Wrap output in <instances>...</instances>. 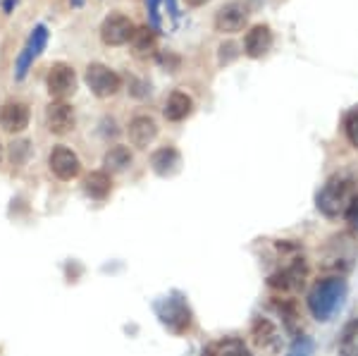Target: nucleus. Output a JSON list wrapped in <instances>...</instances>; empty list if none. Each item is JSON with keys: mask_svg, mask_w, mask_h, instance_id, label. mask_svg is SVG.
Returning a JSON list of instances; mask_svg holds the SVG:
<instances>
[{"mask_svg": "<svg viewBox=\"0 0 358 356\" xmlns=\"http://www.w3.org/2000/svg\"><path fill=\"white\" fill-rule=\"evenodd\" d=\"M296 325H299V320H296V308H294V304L275 299V301L265 304L263 311L253 318L251 337L263 352L277 354L292 335L296 337Z\"/></svg>", "mask_w": 358, "mask_h": 356, "instance_id": "obj_1", "label": "nucleus"}, {"mask_svg": "<svg viewBox=\"0 0 358 356\" xmlns=\"http://www.w3.org/2000/svg\"><path fill=\"white\" fill-rule=\"evenodd\" d=\"M308 278V263H306L301 244L292 242V239H282L275 242L268 256V278L265 283L277 292H299Z\"/></svg>", "mask_w": 358, "mask_h": 356, "instance_id": "obj_2", "label": "nucleus"}, {"mask_svg": "<svg viewBox=\"0 0 358 356\" xmlns=\"http://www.w3.org/2000/svg\"><path fill=\"white\" fill-rule=\"evenodd\" d=\"M356 180L349 172H337L315 194V208L325 218H339L346 213L356 197Z\"/></svg>", "mask_w": 358, "mask_h": 356, "instance_id": "obj_3", "label": "nucleus"}, {"mask_svg": "<svg viewBox=\"0 0 358 356\" xmlns=\"http://www.w3.org/2000/svg\"><path fill=\"white\" fill-rule=\"evenodd\" d=\"M346 297V280L344 278H322L308 292V311L315 320L325 323L330 320L337 308H342Z\"/></svg>", "mask_w": 358, "mask_h": 356, "instance_id": "obj_4", "label": "nucleus"}, {"mask_svg": "<svg viewBox=\"0 0 358 356\" xmlns=\"http://www.w3.org/2000/svg\"><path fill=\"white\" fill-rule=\"evenodd\" d=\"M153 311L155 318L160 320V325L172 335H187L192 330L194 313L182 292H170L163 299H158L153 304Z\"/></svg>", "mask_w": 358, "mask_h": 356, "instance_id": "obj_5", "label": "nucleus"}, {"mask_svg": "<svg viewBox=\"0 0 358 356\" xmlns=\"http://www.w3.org/2000/svg\"><path fill=\"white\" fill-rule=\"evenodd\" d=\"M358 258V242L354 234L342 232V234H334L330 242L325 244L322 249V271L334 273V278H342L354 268Z\"/></svg>", "mask_w": 358, "mask_h": 356, "instance_id": "obj_6", "label": "nucleus"}, {"mask_svg": "<svg viewBox=\"0 0 358 356\" xmlns=\"http://www.w3.org/2000/svg\"><path fill=\"white\" fill-rule=\"evenodd\" d=\"M84 82L91 94L98 96V99H110V96H115L122 89V77L108 65H103V62H91L86 67Z\"/></svg>", "mask_w": 358, "mask_h": 356, "instance_id": "obj_7", "label": "nucleus"}, {"mask_svg": "<svg viewBox=\"0 0 358 356\" xmlns=\"http://www.w3.org/2000/svg\"><path fill=\"white\" fill-rule=\"evenodd\" d=\"M45 86L53 101H67L77 91V72L67 62H55L45 74Z\"/></svg>", "mask_w": 358, "mask_h": 356, "instance_id": "obj_8", "label": "nucleus"}, {"mask_svg": "<svg viewBox=\"0 0 358 356\" xmlns=\"http://www.w3.org/2000/svg\"><path fill=\"white\" fill-rule=\"evenodd\" d=\"M134 34H136L134 22L120 13L108 15L101 24V41L106 45H124L134 38Z\"/></svg>", "mask_w": 358, "mask_h": 356, "instance_id": "obj_9", "label": "nucleus"}, {"mask_svg": "<svg viewBox=\"0 0 358 356\" xmlns=\"http://www.w3.org/2000/svg\"><path fill=\"white\" fill-rule=\"evenodd\" d=\"M248 5L232 0V3L222 5L215 13V31L220 34H236L248 24Z\"/></svg>", "mask_w": 358, "mask_h": 356, "instance_id": "obj_10", "label": "nucleus"}, {"mask_svg": "<svg viewBox=\"0 0 358 356\" xmlns=\"http://www.w3.org/2000/svg\"><path fill=\"white\" fill-rule=\"evenodd\" d=\"M48 165L57 180H65V182L74 180V177L82 172V160H79L77 153L67 146H55L48 156Z\"/></svg>", "mask_w": 358, "mask_h": 356, "instance_id": "obj_11", "label": "nucleus"}, {"mask_svg": "<svg viewBox=\"0 0 358 356\" xmlns=\"http://www.w3.org/2000/svg\"><path fill=\"white\" fill-rule=\"evenodd\" d=\"M74 122H77V115L67 101H50V106L45 108V127L50 134H67L74 129Z\"/></svg>", "mask_w": 358, "mask_h": 356, "instance_id": "obj_12", "label": "nucleus"}, {"mask_svg": "<svg viewBox=\"0 0 358 356\" xmlns=\"http://www.w3.org/2000/svg\"><path fill=\"white\" fill-rule=\"evenodd\" d=\"M273 29H270L268 24H256L251 27L246 31L244 36V55L246 57H253V60H258V57L268 55L270 48H273Z\"/></svg>", "mask_w": 358, "mask_h": 356, "instance_id": "obj_13", "label": "nucleus"}, {"mask_svg": "<svg viewBox=\"0 0 358 356\" xmlns=\"http://www.w3.org/2000/svg\"><path fill=\"white\" fill-rule=\"evenodd\" d=\"M29 106L27 103H20V101H10L0 108V127H3L8 134H20L29 127Z\"/></svg>", "mask_w": 358, "mask_h": 356, "instance_id": "obj_14", "label": "nucleus"}, {"mask_svg": "<svg viewBox=\"0 0 358 356\" xmlns=\"http://www.w3.org/2000/svg\"><path fill=\"white\" fill-rule=\"evenodd\" d=\"M127 136H129L131 146L146 148L158 136V122H155L151 115H136L129 122V127H127Z\"/></svg>", "mask_w": 358, "mask_h": 356, "instance_id": "obj_15", "label": "nucleus"}, {"mask_svg": "<svg viewBox=\"0 0 358 356\" xmlns=\"http://www.w3.org/2000/svg\"><path fill=\"white\" fill-rule=\"evenodd\" d=\"M182 165V153L175 146H163L158 151H153L151 156V170L158 177H172Z\"/></svg>", "mask_w": 358, "mask_h": 356, "instance_id": "obj_16", "label": "nucleus"}, {"mask_svg": "<svg viewBox=\"0 0 358 356\" xmlns=\"http://www.w3.org/2000/svg\"><path fill=\"white\" fill-rule=\"evenodd\" d=\"M192 113H194V99L189 94H184V91H172V94L167 96L165 108H163L165 120H170V122H182V120H187Z\"/></svg>", "mask_w": 358, "mask_h": 356, "instance_id": "obj_17", "label": "nucleus"}, {"mask_svg": "<svg viewBox=\"0 0 358 356\" xmlns=\"http://www.w3.org/2000/svg\"><path fill=\"white\" fill-rule=\"evenodd\" d=\"M203 356H253L248 352L244 340L239 337H222V340L208 344L203 349Z\"/></svg>", "mask_w": 358, "mask_h": 356, "instance_id": "obj_18", "label": "nucleus"}, {"mask_svg": "<svg viewBox=\"0 0 358 356\" xmlns=\"http://www.w3.org/2000/svg\"><path fill=\"white\" fill-rule=\"evenodd\" d=\"M110 189H113V182H110V175H108L106 170L91 172L84 182L86 197H91L94 201H106L108 197H110Z\"/></svg>", "mask_w": 358, "mask_h": 356, "instance_id": "obj_19", "label": "nucleus"}, {"mask_svg": "<svg viewBox=\"0 0 358 356\" xmlns=\"http://www.w3.org/2000/svg\"><path fill=\"white\" fill-rule=\"evenodd\" d=\"M103 165H106V172H124L131 165V151L127 146H113L110 151L103 156Z\"/></svg>", "mask_w": 358, "mask_h": 356, "instance_id": "obj_20", "label": "nucleus"}, {"mask_svg": "<svg viewBox=\"0 0 358 356\" xmlns=\"http://www.w3.org/2000/svg\"><path fill=\"white\" fill-rule=\"evenodd\" d=\"M337 354L339 356H358V318L349 320V323L344 325L342 335H339Z\"/></svg>", "mask_w": 358, "mask_h": 356, "instance_id": "obj_21", "label": "nucleus"}, {"mask_svg": "<svg viewBox=\"0 0 358 356\" xmlns=\"http://www.w3.org/2000/svg\"><path fill=\"white\" fill-rule=\"evenodd\" d=\"M155 29L153 27H141V29H136V34H134V38H131V43H134V53L138 57H146V55H151L153 50H155Z\"/></svg>", "mask_w": 358, "mask_h": 356, "instance_id": "obj_22", "label": "nucleus"}, {"mask_svg": "<svg viewBox=\"0 0 358 356\" xmlns=\"http://www.w3.org/2000/svg\"><path fill=\"white\" fill-rule=\"evenodd\" d=\"M45 45H48V29H45V24H36L27 41V48L31 50L34 57H38L45 50Z\"/></svg>", "mask_w": 358, "mask_h": 356, "instance_id": "obj_23", "label": "nucleus"}, {"mask_svg": "<svg viewBox=\"0 0 358 356\" xmlns=\"http://www.w3.org/2000/svg\"><path fill=\"white\" fill-rule=\"evenodd\" d=\"M313 349L315 344L308 335H296L289 344V349H287V356H313Z\"/></svg>", "mask_w": 358, "mask_h": 356, "instance_id": "obj_24", "label": "nucleus"}, {"mask_svg": "<svg viewBox=\"0 0 358 356\" xmlns=\"http://www.w3.org/2000/svg\"><path fill=\"white\" fill-rule=\"evenodd\" d=\"M344 134L351 146L358 148V106H354L344 115Z\"/></svg>", "mask_w": 358, "mask_h": 356, "instance_id": "obj_25", "label": "nucleus"}, {"mask_svg": "<svg viewBox=\"0 0 358 356\" xmlns=\"http://www.w3.org/2000/svg\"><path fill=\"white\" fill-rule=\"evenodd\" d=\"M29 153H31V143L29 141H15L13 148H10V158H13L15 165L24 163V160L29 158Z\"/></svg>", "mask_w": 358, "mask_h": 356, "instance_id": "obj_26", "label": "nucleus"}, {"mask_svg": "<svg viewBox=\"0 0 358 356\" xmlns=\"http://www.w3.org/2000/svg\"><path fill=\"white\" fill-rule=\"evenodd\" d=\"M127 84H129V94L134 96V99H146V96L151 94V84L141 82V79H136V77H129Z\"/></svg>", "mask_w": 358, "mask_h": 356, "instance_id": "obj_27", "label": "nucleus"}, {"mask_svg": "<svg viewBox=\"0 0 358 356\" xmlns=\"http://www.w3.org/2000/svg\"><path fill=\"white\" fill-rule=\"evenodd\" d=\"M344 218H346V222H349V227L354 229V232H358V194L354 197V201L349 204V208H346Z\"/></svg>", "mask_w": 358, "mask_h": 356, "instance_id": "obj_28", "label": "nucleus"}, {"mask_svg": "<svg viewBox=\"0 0 358 356\" xmlns=\"http://www.w3.org/2000/svg\"><path fill=\"white\" fill-rule=\"evenodd\" d=\"M239 55V50H236V43H222L220 45V65H227V62H232L234 57Z\"/></svg>", "mask_w": 358, "mask_h": 356, "instance_id": "obj_29", "label": "nucleus"}, {"mask_svg": "<svg viewBox=\"0 0 358 356\" xmlns=\"http://www.w3.org/2000/svg\"><path fill=\"white\" fill-rule=\"evenodd\" d=\"M158 5H160V0H146L148 20H151V27L155 29V31H160V15H158Z\"/></svg>", "mask_w": 358, "mask_h": 356, "instance_id": "obj_30", "label": "nucleus"}, {"mask_svg": "<svg viewBox=\"0 0 358 356\" xmlns=\"http://www.w3.org/2000/svg\"><path fill=\"white\" fill-rule=\"evenodd\" d=\"M158 62L163 67H170V72H175L177 70V65H179V57H172L170 53H158Z\"/></svg>", "mask_w": 358, "mask_h": 356, "instance_id": "obj_31", "label": "nucleus"}, {"mask_svg": "<svg viewBox=\"0 0 358 356\" xmlns=\"http://www.w3.org/2000/svg\"><path fill=\"white\" fill-rule=\"evenodd\" d=\"M165 8H167V13H170L172 17H179V13H177V0H165Z\"/></svg>", "mask_w": 358, "mask_h": 356, "instance_id": "obj_32", "label": "nucleus"}, {"mask_svg": "<svg viewBox=\"0 0 358 356\" xmlns=\"http://www.w3.org/2000/svg\"><path fill=\"white\" fill-rule=\"evenodd\" d=\"M206 3H210V0H187L189 8H201V5H206Z\"/></svg>", "mask_w": 358, "mask_h": 356, "instance_id": "obj_33", "label": "nucleus"}, {"mask_svg": "<svg viewBox=\"0 0 358 356\" xmlns=\"http://www.w3.org/2000/svg\"><path fill=\"white\" fill-rule=\"evenodd\" d=\"M15 5H17V0H5V3H3V10H5V13H13Z\"/></svg>", "mask_w": 358, "mask_h": 356, "instance_id": "obj_34", "label": "nucleus"}, {"mask_svg": "<svg viewBox=\"0 0 358 356\" xmlns=\"http://www.w3.org/2000/svg\"><path fill=\"white\" fill-rule=\"evenodd\" d=\"M3 158H5V148H3V143H0V163H3Z\"/></svg>", "mask_w": 358, "mask_h": 356, "instance_id": "obj_35", "label": "nucleus"}, {"mask_svg": "<svg viewBox=\"0 0 358 356\" xmlns=\"http://www.w3.org/2000/svg\"><path fill=\"white\" fill-rule=\"evenodd\" d=\"M72 5H77V8H79V5H82V0H72Z\"/></svg>", "mask_w": 358, "mask_h": 356, "instance_id": "obj_36", "label": "nucleus"}]
</instances>
